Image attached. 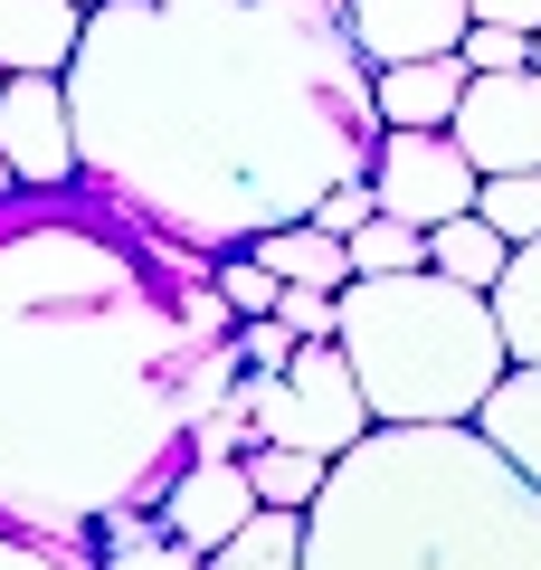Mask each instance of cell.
<instances>
[{
    "label": "cell",
    "mask_w": 541,
    "mask_h": 570,
    "mask_svg": "<svg viewBox=\"0 0 541 570\" xmlns=\"http://www.w3.org/2000/svg\"><path fill=\"white\" fill-rule=\"evenodd\" d=\"M238 314L200 247L105 190L0 200V523L96 542L161 504L190 428L238 390Z\"/></svg>",
    "instance_id": "cell-1"
},
{
    "label": "cell",
    "mask_w": 541,
    "mask_h": 570,
    "mask_svg": "<svg viewBox=\"0 0 541 570\" xmlns=\"http://www.w3.org/2000/svg\"><path fill=\"white\" fill-rule=\"evenodd\" d=\"M58 86L77 181L200 257L304 219L381 142L342 0H96Z\"/></svg>",
    "instance_id": "cell-2"
},
{
    "label": "cell",
    "mask_w": 541,
    "mask_h": 570,
    "mask_svg": "<svg viewBox=\"0 0 541 570\" xmlns=\"http://www.w3.org/2000/svg\"><path fill=\"white\" fill-rule=\"evenodd\" d=\"M304 570H541V485L475 419L361 428L304 504Z\"/></svg>",
    "instance_id": "cell-3"
},
{
    "label": "cell",
    "mask_w": 541,
    "mask_h": 570,
    "mask_svg": "<svg viewBox=\"0 0 541 570\" xmlns=\"http://www.w3.org/2000/svg\"><path fill=\"white\" fill-rule=\"evenodd\" d=\"M333 343H342V362H352L361 400H371V428L475 419V400L513 371L484 285H456V276H437V266L352 276L333 295Z\"/></svg>",
    "instance_id": "cell-4"
},
{
    "label": "cell",
    "mask_w": 541,
    "mask_h": 570,
    "mask_svg": "<svg viewBox=\"0 0 541 570\" xmlns=\"http://www.w3.org/2000/svg\"><path fill=\"white\" fill-rule=\"evenodd\" d=\"M238 400L257 419V448H304L323 466L371 428V400H361L342 343H295L285 371H238Z\"/></svg>",
    "instance_id": "cell-5"
},
{
    "label": "cell",
    "mask_w": 541,
    "mask_h": 570,
    "mask_svg": "<svg viewBox=\"0 0 541 570\" xmlns=\"http://www.w3.org/2000/svg\"><path fill=\"white\" fill-rule=\"evenodd\" d=\"M371 200L409 228H437L456 209H475V163L456 153L446 124H381V142H371Z\"/></svg>",
    "instance_id": "cell-6"
},
{
    "label": "cell",
    "mask_w": 541,
    "mask_h": 570,
    "mask_svg": "<svg viewBox=\"0 0 541 570\" xmlns=\"http://www.w3.org/2000/svg\"><path fill=\"white\" fill-rule=\"evenodd\" d=\"M446 134L475 163V181L484 171H541V77L532 67H494V77L465 67V96L446 115Z\"/></svg>",
    "instance_id": "cell-7"
},
{
    "label": "cell",
    "mask_w": 541,
    "mask_h": 570,
    "mask_svg": "<svg viewBox=\"0 0 541 570\" xmlns=\"http://www.w3.org/2000/svg\"><path fill=\"white\" fill-rule=\"evenodd\" d=\"M0 153L20 190H77V124H67L58 77H10L0 86Z\"/></svg>",
    "instance_id": "cell-8"
},
{
    "label": "cell",
    "mask_w": 541,
    "mask_h": 570,
    "mask_svg": "<svg viewBox=\"0 0 541 570\" xmlns=\"http://www.w3.org/2000/svg\"><path fill=\"white\" fill-rule=\"evenodd\" d=\"M257 513V485H247V456H190V466H171V485H161V532H171L180 551H219L228 532Z\"/></svg>",
    "instance_id": "cell-9"
},
{
    "label": "cell",
    "mask_w": 541,
    "mask_h": 570,
    "mask_svg": "<svg viewBox=\"0 0 541 570\" xmlns=\"http://www.w3.org/2000/svg\"><path fill=\"white\" fill-rule=\"evenodd\" d=\"M465 0H342V29L371 67H400V58H446L465 39Z\"/></svg>",
    "instance_id": "cell-10"
},
{
    "label": "cell",
    "mask_w": 541,
    "mask_h": 570,
    "mask_svg": "<svg viewBox=\"0 0 541 570\" xmlns=\"http://www.w3.org/2000/svg\"><path fill=\"white\" fill-rule=\"evenodd\" d=\"M77 29V0H0V77H67Z\"/></svg>",
    "instance_id": "cell-11"
},
{
    "label": "cell",
    "mask_w": 541,
    "mask_h": 570,
    "mask_svg": "<svg viewBox=\"0 0 541 570\" xmlns=\"http://www.w3.org/2000/svg\"><path fill=\"white\" fill-rule=\"evenodd\" d=\"M465 96V58L446 48V58H400V67H371V105H381V124H446Z\"/></svg>",
    "instance_id": "cell-12"
},
{
    "label": "cell",
    "mask_w": 541,
    "mask_h": 570,
    "mask_svg": "<svg viewBox=\"0 0 541 570\" xmlns=\"http://www.w3.org/2000/svg\"><path fill=\"white\" fill-rule=\"evenodd\" d=\"M475 428H484V448H503V456L541 485V362H513V371H503V381L475 400Z\"/></svg>",
    "instance_id": "cell-13"
},
{
    "label": "cell",
    "mask_w": 541,
    "mask_h": 570,
    "mask_svg": "<svg viewBox=\"0 0 541 570\" xmlns=\"http://www.w3.org/2000/svg\"><path fill=\"white\" fill-rule=\"evenodd\" d=\"M247 257H266L276 266L285 285H352V247L333 238V228H314V219H285V228H257V238H247Z\"/></svg>",
    "instance_id": "cell-14"
},
{
    "label": "cell",
    "mask_w": 541,
    "mask_h": 570,
    "mask_svg": "<svg viewBox=\"0 0 541 570\" xmlns=\"http://www.w3.org/2000/svg\"><path fill=\"white\" fill-rule=\"evenodd\" d=\"M494 324H503V352L513 362H541V238H522L513 257H503V276H494Z\"/></svg>",
    "instance_id": "cell-15"
},
{
    "label": "cell",
    "mask_w": 541,
    "mask_h": 570,
    "mask_svg": "<svg viewBox=\"0 0 541 570\" xmlns=\"http://www.w3.org/2000/svg\"><path fill=\"white\" fill-rule=\"evenodd\" d=\"M96 570H209L200 551H180L171 532H161V513L153 504H124V513H105V532H96Z\"/></svg>",
    "instance_id": "cell-16"
},
{
    "label": "cell",
    "mask_w": 541,
    "mask_h": 570,
    "mask_svg": "<svg viewBox=\"0 0 541 570\" xmlns=\"http://www.w3.org/2000/svg\"><path fill=\"white\" fill-rule=\"evenodd\" d=\"M209 570H304V513L257 504L219 551H209Z\"/></svg>",
    "instance_id": "cell-17"
},
{
    "label": "cell",
    "mask_w": 541,
    "mask_h": 570,
    "mask_svg": "<svg viewBox=\"0 0 541 570\" xmlns=\"http://www.w3.org/2000/svg\"><path fill=\"white\" fill-rule=\"evenodd\" d=\"M503 257H513V247H503L494 228L475 219V209H456V219H437V228H427V266H437V276H456V285H484V295H494Z\"/></svg>",
    "instance_id": "cell-18"
},
{
    "label": "cell",
    "mask_w": 541,
    "mask_h": 570,
    "mask_svg": "<svg viewBox=\"0 0 541 570\" xmlns=\"http://www.w3.org/2000/svg\"><path fill=\"white\" fill-rule=\"evenodd\" d=\"M475 219L494 228L503 247L541 238V171H484V181H475Z\"/></svg>",
    "instance_id": "cell-19"
},
{
    "label": "cell",
    "mask_w": 541,
    "mask_h": 570,
    "mask_svg": "<svg viewBox=\"0 0 541 570\" xmlns=\"http://www.w3.org/2000/svg\"><path fill=\"white\" fill-rule=\"evenodd\" d=\"M342 247H352V276H409V266H427V228L390 219V209H371Z\"/></svg>",
    "instance_id": "cell-20"
},
{
    "label": "cell",
    "mask_w": 541,
    "mask_h": 570,
    "mask_svg": "<svg viewBox=\"0 0 541 570\" xmlns=\"http://www.w3.org/2000/svg\"><path fill=\"white\" fill-rule=\"evenodd\" d=\"M247 485H257V504L304 513L314 485H323V456H304V448H247Z\"/></svg>",
    "instance_id": "cell-21"
},
{
    "label": "cell",
    "mask_w": 541,
    "mask_h": 570,
    "mask_svg": "<svg viewBox=\"0 0 541 570\" xmlns=\"http://www.w3.org/2000/svg\"><path fill=\"white\" fill-rule=\"evenodd\" d=\"M0 570H96V542H39V532L0 523Z\"/></svg>",
    "instance_id": "cell-22"
},
{
    "label": "cell",
    "mask_w": 541,
    "mask_h": 570,
    "mask_svg": "<svg viewBox=\"0 0 541 570\" xmlns=\"http://www.w3.org/2000/svg\"><path fill=\"white\" fill-rule=\"evenodd\" d=\"M456 58L475 67V77H494V67H532V29H503V20H465Z\"/></svg>",
    "instance_id": "cell-23"
},
{
    "label": "cell",
    "mask_w": 541,
    "mask_h": 570,
    "mask_svg": "<svg viewBox=\"0 0 541 570\" xmlns=\"http://www.w3.org/2000/svg\"><path fill=\"white\" fill-rule=\"evenodd\" d=\"M276 324L295 343H333V285H285L276 295Z\"/></svg>",
    "instance_id": "cell-24"
},
{
    "label": "cell",
    "mask_w": 541,
    "mask_h": 570,
    "mask_svg": "<svg viewBox=\"0 0 541 570\" xmlns=\"http://www.w3.org/2000/svg\"><path fill=\"white\" fill-rule=\"evenodd\" d=\"M371 209H381V200H371V171H361V181H333L314 209H304V219H314V228H333V238H352V228L371 219Z\"/></svg>",
    "instance_id": "cell-25"
},
{
    "label": "cell",
    "mask_w": 541,
    "mask_h": 570,
    "mask_svg": "<svg viewBox=\"0 0 541 570\" xmlns=\"http://www.w3.org/2000/svg\"><path fill=\"white\" fill-rule=\"evenodd\" d=\"M475 20H503V29H541V0H465Z\"/></svg>",
    "instance_id": "cell-26"
},
{
    "label": "cell",
    "mask_w": 541,
    "mask_h": 570,
    "mask_svg": "<svg viewBox=\"0 0 541 570\" xmlns=\"http://www.w3.org/2000/svg\"><path fill=\"white\" fill-rule=\"evenodd\" d=\"M10 190H20V181H10V153H0V200H10Z\"/></svg>",
    "instance_id": "cell-27"
},
{
    "label": "cell",
    "mask_w": 541,
    "mask_h": 570,
    "mask_svg": "<svg viewBox=\"0 0 541 570\" xmlns=\"http://www.w3.org/2000/svg\"><path fill=\"white\" fill-rule=\"evenodd\" d=\"M532 77H541V29H532Z\"/></svg>",
    "instance_id": "cell-28"
},
{
    "label": "cell",
    "mask_w": 541,
    "mask_h": 570,
    "mask_svg": "<svg viewBox=\"0 0 541 570\" xmlns=\"http://www.w3.org/2000/svg\"><path fill=\"white\" fill-rule=\"evenodd\" d=\"M77 10H96V0H77Z\"/></svg>",
    "instance_id": "cell-29"
},
{
    "label": "cell",
    "mask_w": 541,
    "mask_h": 570,
    "mask_svg": "<svg viewBox=\"0 0 541 570\" xmlns=\"http://www.w3.org/2000/svg\"><path fill=\"white\" fill-rule=\"evenodd\" d=\"M0 86H10V77H0Z\"/></svg>",
    "instance_id": "cell-30"
}]
</instances>
